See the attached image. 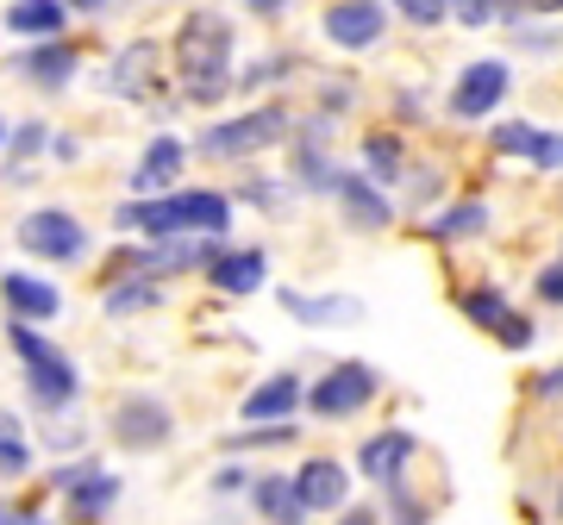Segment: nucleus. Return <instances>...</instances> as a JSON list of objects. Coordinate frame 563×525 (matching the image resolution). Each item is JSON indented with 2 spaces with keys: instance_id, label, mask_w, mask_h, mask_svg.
Returning a JSON list of instances; mask_svg holds the SVG:
<instances>
[{
  "instance_id": "nucleus-1",
  "label": "nucleus",
  "mask_w": 563,
  "mask_h": 525,
  "mask_svg": "<svg viewBox=\"0 0 563 525\" xmlns=\"http://www.w3.org/2000/svg\"><path fill=\"white\" fill-rule=\"evenodd\" d=\"M232 20L213 13V7H188L169 38V63H176V81H181V101L188 107H220L239 76H232Z\"/></svg>"
},
{
  "instance_id": "nucleus-2",
  "label": "nucleus",
  "mask_w": 563,
  "mask_h": 525,
  "mask_svg": "<svg viewBox=\"0 0 563 525\" xmlns=\"http://www.w3.org/2000/svg\"><path fill=\"white\" fill-rule=\"evenodd\" d=\"M120 232L139 238H225L232 232V194L220 188H169V194H139L113 213Z\"/></svg>"
},
{
  "instance_id": "nucleus-3",
  "label": "nucleus",
  "mask_w": 563,
  "mask_h": 525,
  "mask_svg": "<svg viewBox=\"0 0 563 525\" xmlns=\"http://www.w3.org/2000/svg\"><path fill=\"white\" fill-rule=\"evenodd\" d=\"M7 344L20 350V364H25V394H32L44 413H63V406H76V394H81L76 364H69L57 344L44 338L38 325H32V320H13V325H7Z\"/></svg>"
},
{
  "instance_id": "nucleus-4",
  "label": "nucleus",
  "mask_w": 563,
  "mask_h": 525,
  "mask_svg": "<svg viewBox=\"0 0 563 525\" xmlns=\"http://www.w3.org/2000/svg\"><path fill=\"white\" fill-rule=\"evenodd\" d=\"M288 132H295V107L263 101V107H251V113H239V120L207 125L201 138H195V150H201L207 163H232V157H257L269 144H288Z\"/></svg>"
},
{
  "instance_id": "nucleus-5",
  "label": "nucleus",
  "mask_w": 563,
  "mask_h": 525,
  "mask_svg": "<svg viewBox=\"0 0 563 525\" xmlns=\"http://www.w3.org/2000/svg\"><path fill=\"white\" fill-rule=\"evenodd\" d=\"M376 394H383V376L369 364H332L320 382L307 388V413H313V420H351V413H363Z\"/></svg>"
},
{
  "instance_id": "nucleus-6",
  "label": "nucleus",
  "mask_w": 563,
  "mask_h": 525,
  "mask_svg": "<svg viewBox=\"0 0 563 525\" xmlns=\"http://www.w3.org/2000/svg\"><path fill=\"white\" fill-rule=\"evenodd\" d=\"M507 88H514L507 57H476V63H463V69H457L444 107H451V120H488V113H501Z\"/></svg>"
},
{
  "instance_id": "nucleus-7",
  "label": "nucleus",
  "mask_w": 563,
  "mask_h": 525,
  "mask_svg": "<svg viewBox=\"0 0 563 525\" xmlns=\"http://www.w3.org/2000/svg\"><path fill=\"white\" fill-rule=\"evenodd\" d=\"M107 432L120 450H163L176 438V413L157 401V394H125L113 413H107Z\"/></svg>"
},
{
  "instance_id": "nucleus-8",
  "label": "nucleus",
  "mask_w": 563,
  "mask_h": 525,
  "mask_svg": "<svg viewBox=\"0 0 563 525\" xmlns=\"http://www.w3.org/2000/svg\"><path fill=\"white\" fill-rule=\"evenodd\" d=\"M20 244L32 250L38 262H81L88 257V225L63 206H38L20 220Z\"/></svg>"
},
{
  "instance_id": "nucleus-9",
  "label": "nucleus",
  "mask_w": 563,
  "mask_h": 525,
  "mask_svg": "<svg viewBox=\"0 0 563 525\" xmlns=\"http://www.w3.org/2000/svg\"><path fill=\"white\" fill-rule=\"evenodd\" d=\"M320 38L332 51H376L388 38V7L383 0H332L320 13Z\"/></svg>"
},
{
  "instance_id": "nucleus-10",
  "label": "nucleus",
  "mask_w": 563,
  "mask_h": 525,
  "mask_svg": "<svg viewBox=\"0 0 563 525\" xmlns=\"http://www.w3.org/2000/svg\"><path fill=\"white\" fill-rule=\"evenodd\" d=\"M457 306H463V320L476 325V332H488V338H501L507 350H532V320L526 313H514V301H507L501 288H463L457 294Z\"/></svg>"
},
{
  "instance_id": "nucleus-11",
  "label": "nucleus",
  "mask_w": 563,
  "mask_h": 525,
  "mask_svg": "<svg viewBox=\"0 0 563 525\" xmlns=\"http://www.w3.org/2000/svg\"><path fill=\"white\" fill-rule=\"evenodd\" d=\"M107 88L120 94V101H151L163 88V51H157V38H132L113 57V69H107Z\"/></svg>"
},
{
  "instance_id": "nucleus-12",
  "label": "nucleus",
  "mask_w": 563,
  "mask_h": 525,
  "mask_svg": "<svg viewBox=\"0 0 563 525\" xmlns=\"http://www.w3.org/2000/svg\"><path fill=\"white\" fill-rule=\"evenodd\" d=\"M413 450H420V438H413V432H401V425H388V432H376V438H363L357 476H363V482H376V488L401 482L407 463H413Z\"/></svg>"
},
{
  "instance_id": "nucleus-13",
  "label": "nucleus",
  "mask_w": 563,
  "mask_h": 525,
  "mask_svg": "<svg viewBox=\"0 0 563 525\" xmlns=\"http://www.w3.org/2000/svg\"><path fill=\"white\" fill-rule=\"evenodd\" d=\"M339 213L351 232H388L395 225V201L383 194V182H369V176H339Z\"/></svg>"
},
{
  "instance_id": "nucleus-14",
  "label": "nucleus",
  "mask_w": 563,
  "mask_h": 525,
  "mask_svg": "<svg viewBox=\"0 0 563 525\" xmlns=\"http://www.w3.org/2000/svg\"><path fill=\"white\" fill-rule=\"evenodd\" d=\"M307 406V388H301V376L295 369H276L269 382H257L251 394H244V425H276V420H295Z\"/></svg>"
},
{
  "instance_id": "nucleus-15",
  "label": "nucleus",
  "mask_w": 563,
  "mask_h": 525,
  "mask_svg": "<svg viewBox=\"0 0 563 525\" xmlns=\"http://www.w3.org/2000/svg\"><path fill=\"white\" fill-rule=\"evenodd\" d=\"M288 169H295V182H301V194H332L339 188V163L325 157V120H313L301 132V138L288 144Z\"/></svg>"
},
{
  "instance_id": "nucleus-16",
  "label": "nucleus",
  "mask_w": 563,
  "mask_h": 525,
  "mask_svg": "<svg viewBox=\"0 0 563 525\" xmlns=\"http://www.w3.org/2000/svg\"><path fill=\"white\" fill-rule=\"evenodd\" d=\"M295 494H301L307 513H339L344 494H351V469H344L339 457H307V463L295 469Z\"/></svg>"
},
{
  "instance_id": "nucleus-17",
  "label": "nucleus",
  "mask_w": 563,
  "mask_h": 525,
  "mask_svg": "<svg viewBox=\"0 0 563 525\" xmlns=\"http://www.w3.org/2000/svg\"><path fill=\"white\" fill-rule=\"evenodd\" d=\"M0 301H7V313L13 320H32V325H44V320H57L63 313V294L44 276H25V269H0Z\"/></svg>"
},
{
  "instance_id": "nucleus-18",
  "label": "nucleus",
  "mask_w": 563,
  "mask_h": 525,
  "mask_svg": "<svg viewBox=\"0 0 563 525\" xmlns=\"http://www.w3.org/2000/svg\"><path fill=\"white\" fill-rule=\"evenodd\" d=\"M207 288H220V294H257L263 276H269V257H263L257 244H244V250H213V262L201 269Z\"/></svg>"
},
{
  "instance_id": "nucleus-19",
  "label": "nucleus",
  "mask_w": 563,
  "mask_h": 525,
  "mask_svg": "<svg viewBox=\"0 0 563 525\" xmlns=\"http://www.w3.org/2000/svg\"><path fill=\"white\" fill-rule=\"evenodd\" d=\"M113 506H120V476H107L101 463L88 469L76 488H63V520L69 525H101Z\"/></svg>"
},
{
  "instance_id": "nucleus-20",
  "label": "nucleus",
  "mask_w": 563,
  "mask_h": 525,
  "mask_svg": "<svg viewBox=\"0 0 563 525\" xmlns=\"http://www.w3.org/2000/svg\"><path fill=\"white\" fill-rule=\"evenodd\" d=\"M25 81H38V88H51V94H63L69 81H76L81 69V51L69 38H32V51L20 57Z\"/></svg>"
},
{
  "instance_id": "nucleus-21",
  "label": "nucleus",
  "mask_w": 563,
  "mask_h": 525,
  "mask_svg": "<svg viewBox=\"0 0 563 525\" xmlns=\"http://www.w3.org/2000/svg\"><path fill=\"white\" fill-rule=\"evenodd\" d=\"M181 163H188V144H181L176 132H157V138L144 144L139 169H132V188H139V194H169L176 176H181Z\"/></svg>"
},
{
  "instance_id": "nucleus-22",
  "label": "nucleus",
  "mask_w": 563,
  "mask_h": 525,
  "mask_svg": "<svg viewBox=\"0 0 563 525\" xmlns=\"http://www.w3.org/2000/svg\"><path fill=\"white\" fill-rule=\"evenodd\" d=\"M282 306H288L301 325H351V320H363V301H351V294H301V288H282Z\"/></svg>"
},
{
  "instance_id": "nucleus-23",
  "label": "nucleus",
  "mask_w": 563,
  "mask_h": 525,
  "mask_svg": "<svg viewBox=\"0 0 563 525\" xmlns=\"http://www.w3.org/2000/svg\"><path fill=\"white\" fill-rule=\"evenodd\" d=\"M63 25H69L63 0H13L7 7V32L13 38H63Z\"/></svg>"
},
{
  "instance_id": "nucleus-24",
  "label": "nucleus",
  "mask_w": 563,
  "mask_h": 525,
  "mask_svg": "<svg viewBox=\"0 0 563 525\" xmlns=\"http://www.w3.org/2000/svg\"><path fill=\"white\" fill-rule=\"evenodd\" d=\"M251 506H257L269 525H301L307 520L301 494H295V476H257V482H251Z\"/></svg>"
},
{
  "instance_id": "nucleus-25",
  "label": "nucleus",
  "mask_w": 563,
  "mask_h": 525,
  "mask_svg": "<svg viewBox=\"0 0 563 525\" xmlns=\"http://www.w3.org/2000/svg\"><path fill=\"white\" fill-rule=\"evenodd\" d=\"M363 163H369V182L401 188V176H407V144L395 138V132H369V138H363Z\"/></svg>"
},
{
  "instance_id": "nucleus-26",
  "label": "nucleus",
  "mask_w": 563,
  "mask_h": 525,
  "mask_svg": "<svg viewBox=\"0 0 563 525\" xmlns=\"http://www.w3.org/2000/svg\"><path fill=\"white\" fill-rule=\"evenodd\" d=\"M488 232V206L483 201H457V206H444L439 220H432V238L439 244H463V238H483Z\"/></svg>"
},
{
  "instance_id": "nucleus-27",
  "label": "nucleus",
  "mask_w": 563,
  "mask_h": 525,
  "mask_svg": "<svg viewBox=\"0 0 563 525\" xmlns=\"http://www.w3.org/2000/svg\"><path fill=\"white\" fill-rule=\"evenodd\" d=\"M157 301H163L157 276H125V282H107V313H113V320L144 313V306H157Z\"/></svg>"
},
{
  "instance_id": "nucleus-28",
  "label": "nucleus",
  "mask_w": 563,
  "mask_h": 525,
  "mask_svg": "<svg viewBox=\"0 0 563 525\" xmlns=\"http://www.w3.org/2000/svg\"><path fill=\"white\" fill-rule=\"evenodd\" d=\"M25 469H32V445H25V432L13 413H0V482H20Z\"/></svg>"
},
{
  "instance_id": "nucleus-29",
  "label": "nucleus",
  "mask_w": 563,
  "mask_h": 525,
  "mask_svg": "<svg viewBox=\"0 0 563 525\" xmlns=\"http://www.w3.org/2000/svg\"><path fill=\"white\" fill-rule=\"evenodd\" d=\"M38 150H51V132L44 125H20L7 138V182H25V157H38Z\"/></svg>"
},
{
  "instance_id": "nucleus-30",
  "label": "nucleus",
  "mask_w": 563,
  "mask_h": 525,
  "mask_svg": "<svg viewBox=\"0 0 563 525\" xmlns=\"http://www.w3.org/2000/svg\"><path fill=\"white\" fill-rule=\"evenodd\" d=\"M295 438V425L276 420V425H251V432H239V438H225V450H276Z\"/></svg>"
},
{
  "instance_id": "nucleus-31",
  "label": "nucleus",
  "mask_w": 563,
  "mask_h": 525,
  "mask_svg": "<svg viewBox=\"0 0 563 525\" xmlns=\"http://www.w3.org/2000/svg\"><path fill=\"white\" fill-rule=\"evenodd\" d=\"M395 13H401L407 25H426V32H432V25L451 20V0H395Z\"/></svg>"
},
{
  "instance_id": "nucleus-32",
  "label": "nucleus",
  "mask_w": 563,
  "mask_h": 525,
  "mask_svg": "<svg viewBox=\"0 0 563 525\" xmlns=\"http://www.w3.org/2000/svg\"><path fill=\"white\" fill-rule=\"evenodd\" d=\"M526 163H539V169H563V132H539V125H532Z\"/></svg>"
},
{
  "instance_id": "nucleus-33",
  "label": "nucleus",
  "mask_w": 563,
  "mask_h": 525,
  "mask_svg": "<svg viewBox=\"0 0 563 525\" xmlns=\"http://www.w3.org/2000/svg\"><path fill=\"white\" fill-rule=\"evenodd\" d=\"M488 144H495L501 157H526V144H532V125H520V120H501L495 132H488Z\"/></svg>"
},
{
  "instance_id": "nucleus-34",
  "label": "nucleus",
  "mask_w": 563,
  "mask_h": 525,
  "mask_svg": "<svg viewBox=\"0 0 563 525\" xmlns=\"http://www.w3.org/2000/svg\"><path fill=\"white\" fill-rule=\"evenodd\" d=\"M451 20L457 25H495L501 20V0H451Z\"/></svg>"
},
{
  "instance_id": "nucleus-35",
  "label": "nucleus",
  "mask_w": 563,
  "mask_h": 525,
  "mask_svg": "<svg viewBox=\"0 0 563 525\" xmlns=\"http://www.w3.org/2000/svg\"><path fill=\"white\" fill-rule=\"evenodd\" d=\"M388 506H395V525H426V506L407 494V482H388Z\"/></svg>"
},
{
  "instance_id": "nucleus-36",
  "label": "nucleus",
  "mask_w": 563,
  "mask_h": 525,
  "mask_svg": "<svg viewBox=\"0 0 563 525\" xmlns=\"http://www.w3.org/2000/svg\"><path fill=\"white\" fill-rule=\"evenodd\" d=\"M539 301L544 306H563V250L539 269Z\"/></svg>"
},
{
  "instance_id": "nucleus-37",
  "label": "nucleus",
  "mask_w": 563,
  "mask_h": 525,
  "mask_svg": "<svg viewBox=\"0 0 563 525\" xmlns=\"http://www.w3.org/2000/svg\"><path fill=\"white\" fill-rule=\"evenodd\" d=\"M526 13H563V0H501V25H520Z\"/></svg>"
},
{
  "instance_id": "nucleus-38",
  "label": "nucleus",
  "mask_w": 563,
  "mask_h": 525,
  "mask_svg": "<svg viewBox=\"0 0 563 525\" xmlns=\"http://www.w3.org/2000/svg\"><path fill=\"white\" fill-rule=\"evenodd\" d=\"M514 38H520V51H558V44H563V32H539V25H520Z\"/></svg>"
},
{
  "instance_id": "nucleus-39",
  "label": "nucleus",
  "mask_w": 563,
  "mask_h": 525,
  "mask_svg": "<svg viewBox=\"0 0 563 525\" xmlns=\"http://www.w3.org/2000/svg\"><path fill=\"white\" fill-rule=\"evenodd\" d=\"M239 194H244V201H257V206H276V201H282L276 182H263V176H251V182H244Z\"/></svg>"
},
{
  "instance_id": "nucleus-40",
  "label": "nucleus",
  "mask_w": 563,
  "mask_h": 525,
  "mask_svg": "<svg viewBox=\"0 0 563 525\" xmlns=\"http://www.w3.org/2000/svg\"><path fill=\"white\" fill-rule=\"evenodd\" d=\"M244 482H251V469H239V463H232V469H220V476H213V488H220V494H239Z\"/></svg>"
},
{
  "instance_id": "nucleus-41",
  "label": "nucleus",
  "mask_w": 563,
  "mask_h": 525,
  "mask_svg": "<svg viewBox=\"0 0 563 525\" xmlns=\"http://www.w3.org/2000/svg\"><path fill=\"white\" fill-rule=\"evenodd\" d=\"M244 7H251V13H257V20H276L282 7H288V0H244Z\"/></svg>"
},
{
  "instance_id": "nucleus-42",
  "label": "nucleus",
  "mask_w": 563,
  "mask_h": 525,
  "mask_svg": "<svg viewBox=\"0 0 563 525\" xmlns=\"http://www.w3.org/2000/svg\"><path fill=\"white\" fill-rule=\"evenodd\" d=\"M339 525H376V513H369V506H351V513H344L339 506Z\"/></svg>"
},
{
  "instance_id": "nucleus-43",
  "label": "nucleus",
  "mask_w": 563,
  "mask_h": 525,
  "mask_svg": "<svg viewBox=\"0 0 563 525\" xmlns=\"http://www.w3.org/2000/svg\"><path fill=\"white\" fill-rule=\"evenodd\" d=\"M539 394H563V364H558V369H544V376H539Z\"/></svg>"
},
{
  "instance_id": "nucleus-44",
  "label": "nucleus",
  "mask_w": 563,
  "mask_h": 525,
  "mask_svg": "<svg viewBox=\"0 0 563 525\" xmlns=\"http://www.w3.org/2000/svg\"><path fill=\"white\" fill-rule=\"evenodd\" d=\"M63 7H69V13H101L107 0H63Z\"/></svg>"
},
{
  "instance_id": "nucleus-45",
  "label": "nucleus",
  "mask_w": 563,
  "mask_h": 525,
  "mask_svg": "<svg viewBox=\"0 0 563 525\" xmlns=\"http://www.w3.org/2000/svg\"><path fill=\"white\" fill-rule=\"evenodd\" d=\"M20 513H25V506H13V501H0V525H20Z\"/></svg>"
},
{
  "instance_id": "nucleus-46",
  "label": "nucleus",
  "mask_w": 563,
  "mask_h": 525,
  "mask_svg": "<svg viewBox=\"0 0 563 525\" xmlns=\"http://www.w3.org/2000/svg\"><path fill=\"white\" fill-rule=\"evenodd\" d=\"M20 525H51V520H44V513H32V506H25V513H20Z\"/></svg>"
},
{
  "instance_id": "nucleus-47",
  "label": "nucleus",
  "mask_w": 563,
  "mask_h": 525,
  "mask_svg": "<svg viewBox=\"0 0 563 525\" xmlns=\"http://www.w3.org/2000/svg\"><path fill=\"white\" fill-rule=\"evenodd\" d=\"M0 150H7V120H0Z\"/></svg>"
},
{
  "instance_id": "nucleus-48",
  "label": "nucleus",
  "mask_w": 563,
  "mask_h": 525,
  "mask_svg": "<svg viewBox=\"0 0 563 525\" xmlns=\"http://www.w3.org/2000/svg\"><path fill=\"white\" fill-rule=\"evenodd\" d=\"M558 520H563V488H558Z\"/></svg>"
}]
</instances>
